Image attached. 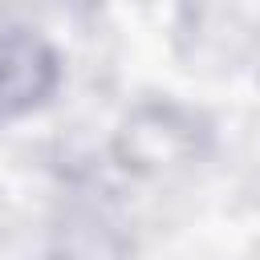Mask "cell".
Instances as JSON below:
<instances>
[{
	"mask_svg": "<svg viewBox=\"0 0 260 260\" xmlns=\"http://www.w3.org/2000/svg\"><path fill=\"white\" fill-rule=\"evenodd\" d=\"M57 53L32 32H0V122L37 110L57 89Z\"/></svg>",
	"mask_w": 260,
	"mask_h": 260,
	"instance_id": "1",
	"label": "cell"
}]
</instances>
